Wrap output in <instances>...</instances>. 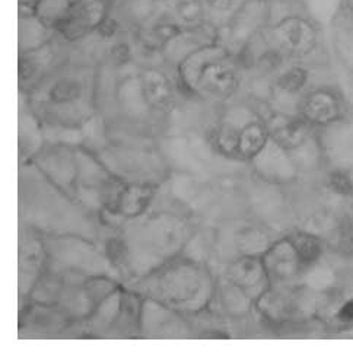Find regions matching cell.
Instances as JSON below:
<instances>
[{"mask_svg":"<svg viewBox=\"0 0 353 357\" xmlns=\"http://www.w3.org/2000/svg\"><path fill=\"white\" fill-rule=\"evenodd\" d=\"M174 12L184 28H197L206 24L207 6L204 0H175Z\"/></svg>","mask_w":353,"mask_h":357,"instance_id":"13","label":"cell"},{"mask_svg":"<svg viewBox=\"0 0 353 357\" xmlns=\"http://www.w3.org/2000/svg\"><path fill=\"white\" fill-rule=\"evenodd\" d=\"M140 86L148 107L165 111L172 107L175 93L171 79L167 73L156 68H144L140 75Z\"/></svg>","mask_w":353,"mask_h":357,"instance_id":"4","label":"cell"},{"mask_svg":"<svg viewBox=\"0 0 353 357\" xmlns=\"http://www.w3.org/2000/svg\"><path fill=\"white\" fill-rule=\"evenodd\" d=\"M294 245L299 258L303 259V261H313V259L318 257V243L310 236H299L294 242Z\"/></svg>","mask_w":353,"mask_h":357,"instance_id":"17","label":"cell"},{"mask_svg":"<svg viewBox=\"0 0 353 357\" xmlns=\"http://www.w3.org/2000/svg\"><path fill=\"white\" fill-rule=\"evenodd\" d=\"M114 0H73L66 18L56 28V32L68 41H79L98 31L110 16Z\"/></svg>","mask_w":353,"mask_h":357,"instance_id":"2","label":"cell"},{"mask_svg":"<svg viewBox=\"0 0 353 357\" xmlns=\"http://www.w3.org/2000/svg\"><path fill=\"white\" fill-rule=\"evenodd\" d=\"M179 21H159L143 32V44L151 50H165V47L183 32Z\"/></svg>","mask_w":353,"mask_h":357,"instance_id":"10","label":"cell"},{"mask_svg":"<svg viewBox=\"0 0 353 357\" xmlns=\"http://www.w3.org/2000/svg\"><path fill=\"white\" fill-rule=\"evenodd\" d=\"M164 283V294L168 301H174L180 303L183 301L190 302L193 296L200 294V275H197V271L191 270V267L184 266L183 271L175 268L171 274L167 273L165 278L163 279Z\"/></svg>","mask_w":353,"mask_h":357,"instance_id":"5","label":"cell"},{"mask_svg":"<svg viewBox=\"0 0 353 357\" xmlns=\"http://www.w3.org/2000/svg\"><path fill=\"white\" fill-rule=\"evenodd\" d=\"M307 82V72L301 68H292L287 72H285L279 80H278V86L287 93H295Z\"/></svg>","mask_w":353,"mask_h":357,"instance_id":"16","label":"cell"},{"mask_svg":"<svg viewBox=\"0 0 353 357\" xmlns=\"http://www.w3.org/2000/svg\"><path fill=\"white\" fill-rule=\"evenodd\" d=\"M340 317L343 319H353V302H349L342 307Z\"/></svg>","mask_w":353,"mask_h":357,"instance_id":"20","label":"cell"},{"mask_svg":"<svg viewBox=\"0 0 353 357\" xmlns=\"http://www.w3.org/2000/svg\"><path fill=\"white\" fill-rule=\"evenodd\" d=\"M266 128L259 121H247L241 128L236 144V156L243 159H254L266 146Z\"/></svg>","mask_w":353,"mask_h":357,"instance_id":"8","label":"cell"},{"mask_svg":"<svg viewBox=\"0 0 353 357\" xmlns=\"http://www.w3.org/2000/svg\"><path fill=\"white\" fill-rule=\"evenodd\" d=\"M158 2L159 0H124L123 9L132 22L144 24L152 18Z\"/></svg>","mask_w":353,"mask_h":357,"instance_id":"15","label":"cell"},{"mask_svg":"<svg viewBox=\"0 0 353 357\" xmlns=\"http://www.w3.org/2000/svg\"><path fill=\"white\" fill-rule=\"evenodd\" d=\"M305 116L314 121H326L334 111V100L327 92H315L308 96L303 105Z\"/></svg>","mask_w":353,"mask_h":357,"instance_id":"14","label":"cell"},{"mask_svg":"<svg viewBox=\"0 0 353 357\" xmlns=\"http://www.w3.org/2000/svg\"><path fill=\"white\" fill-rule=\"evenodd\" d=\"M270 36L282 52L294 56L310 52L315 43L314 26L299 16H289L279 21L271 28Z\"/></svg>","mask_w":353,"mask_h":357,"instance_id":"3","label":"cell"},{"mask_svg":"<svg viewBox=\"0 0 353 357\" xmlns=\"http://www.w3.org/2000/svg\"><path fill=\"white\" fill-rule=\"evenodd\" d=\"M72 5L73 0H37L32 8V13L45 26L56 31L61 21L66 18Z\"/></svg>","mask_w":353,"mask_h":357,"instance_id":"11","label":"cell"},{"mask_svg":"<svg viewBox=\"0 0 353 357\" xmlns=\"http://www.w3.org/2000/svg\"><path fill=\"white\" fill-rule=\"evenodd\" d=\"M266 267L254 255H244L234 261L228 268V280L243 289L246 294H251L253 287H257L266 279Z\"/></svg>","mask_w":353,"mask_h":357,"instance_id":"6","label":"cell"},{"mask_svg":"<svg viewBox=\"0 0 353 357\" xmlns=\"http://www.w3.org/2000/svg\"><path fill=\"white\" fill-rule=\"evenodd\" d=\"M183 84L191 91L215 100H227L239 86V75L227 50L211 44L199 48L180 64Z\"/></svg>","mask_w":353,"mask_h":357,"instance_id":"1","label":"cell"},{"mask_svg":"<svg viewBox=\"0 0 353 357\" xmlns=\"http://www.w3.org/2000/svg\"><path fill=\"white\" fill-rule=\"evenodd\" d=\"M152 197H153V191L149 185H144V184L124 185L117 202L116 212L126 218H137L144 212V210H147Z\"/></svg>","mask_w":353,"mask_h":357,"instance_id":"7","label":"cell"},{"mask_svg":"<svg viewBox=\"0 0 353 357\" xmlns=\"http://www.w3.org/2000/svg\"><path fill=\"white\" fill-rule=\"evenodd\" d=\"M331 185H333V188H334L336 191H339V192H342V194H346V192L350 191V183H349V180H347V178H346L345 175H340V174H337V175H334V176L331 178Z\"/></svg>","mask_w":353,"mask_h":357,"instance_id":"19","label":"cell"},{"mask_svg":"<svg viewBox=\"0 0 353 357\" xmlns=\"http://www.w3.org/2000/svg\"><path fill=\"white\" fill-rule=\"evenodd\" d=\"M204 2L209 10L216 13H228L236 5V0H204Z\"/></svg>","mask_w":353,"mask_h":357,"instance_id":"18","label":"cell"},{"mask_svg":"<svg viewBox=\"0 0 353 357\" xmlns=\"http://www.w3.org/2000/svg\"><path fill=\"white\" fill-rule=\"evenodd\" d=\"M53 31L40 22L34 13H21V53L38 50L47 44V32Z\"/></svg>","mask_w":353,"mask_h":357,"instance_id":"9","label":"cell"},{"mask_svg":"<svg viewBox=\"0 0 353 357\" xmlns=\"http://www.w3.org/2000/svg\"><path fill=\"white\" fill-rule=\"evenodd\" d=\"M84 93V85L73 76L57 77L48 88V100L54 105H70L77 102Z\"/></svg>","mask_w":353,"mask_h":357,"instance_id":"12","label":"cell"}]
</instances>
